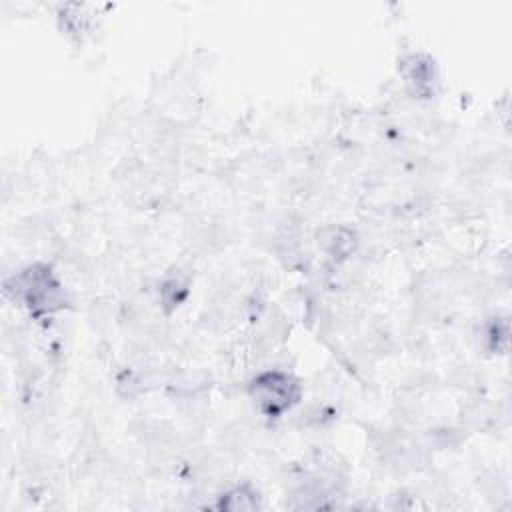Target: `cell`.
I'll return each instance as SVG.
<instances>
[{"instance_id":"52a82bcc","label":"cell","mask_w":512,"mask_h":512,"mask_svg":"<svg viewBox=\"0 0 512 512\" xmlns=\"http://www.w3.org/2000/svg\"><path fill=\"white\" fill-rule=\"evenodd\" d=\"M478 348L488 356H506L510 342V322L506 314H490L476 328Z\"/></svg>"},{"instance_id":"7a4b0ae2","label":"cell","mask_w":512,"mask_h":512,"mask_svg":"<svg viewBox=\"0 0 512 512\" xmlns=\"http://www.w3.org/2000/svg\"><path fill=\"white\" fill-rule=\"evenodd\" d=\"M244 394L252 410L274 424L302 404L304 382L296 372L284 366H266L244 382Z\"/></svg>"},{"instance_id":"6da1fadb","label":"cell","mask_w":512,"mask_h":512,"mask_svg":"<svg viewBox=\"0 0 512 512\" xmlns=\"http://www.w3.org/2000/svg\"><path fill=\"white\" fill-rule=\"evenodd\" d=\"M2 290L34 322L54 320L72 304V292L64 274L50 260H34L16 268L4 278Z\"/></svg>"},{"instance_id":"8992f818","label":"cell","mask_w":512,"mask_h":512,"mask_svg":"<svg viewBox=\"0 0 512 512\" xmlns=\"http://www.w3.org/2000/svg\"><path fill=\"white\" fill-rule=\"evenodd\" d=\"M192 282L184 272H164L156 284V304L162 316H174L190 298Z\"/></svg>"},{"instance_id":"5b68a950","label":"cell","mask_w":512,"mask_h":512,"mask_svg":"<svg viewBox=\"0 0 512 512\" xmlns=\"http://www.w3.org/2000/svg\"><path fill=\"white\" fill-rule=\"evenodd\" d=\"M210 506L220 512H250L264 506V496L252 480H238L214 494Z\"/></svg>"},{"instance_id":"277c9868","label":"cell","mask_w":512,"mask_h":512,"mask_svg":"<svg viewBox=\"0 0 512 512\" xmlns=\"http://www.w3.org/2000/svg\"><path fill=\"white\" fill-rule=\"evenodd\" d=\"M312 242L316 244L320 256L330 262L334 268L348 264L358 248H360V234L354 226L342 222L322 224L314 230Z\"/></svg>"},{"instance_id":"3957f363","label":"cell","mask_w":512,"mask_h":512,"mask_svg":"<svg viewBox=\"0 0 512 512\" xmlns=\"http://www.w3.org/2000/svg\"><path fill=\"white\" fill-rule=\"evenodd\" d=\"M404 94L416 102H430L440 92L438 62L422 50L406 54L398 64Z\"/></svg>"}]
</instances>
